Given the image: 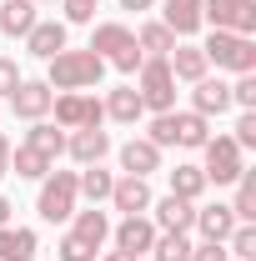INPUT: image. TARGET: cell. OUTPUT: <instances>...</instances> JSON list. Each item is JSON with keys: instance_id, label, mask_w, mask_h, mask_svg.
I'll list each match as a JSON object with an SVG mask.
<instances>
[{"instance_id": "cell-3", "label": "cell", "mask_w": 256, "mask_h": 261, "mask_svg": "<svg viewBox=\"0 0 256 261\" xmlns=\"http://www.w3.org/2000/svg\"><path fill=\"white\" fill-rule=\"evenodd\" d=\"M86 50H96L106 65H116L121 75H136L141 70V45H136V35H131V25H121V20H100V25H91V45Z\"/></svg>"}, {"instance_id": "cell-13", "label": "cell", "mask_w": 256, "mask_h": 261, "mask_svg": "<svg viewBox=\"0 0 256 261\" xmlns=\"http://www.w3.org/2000/svg\"><path fill=\"white\" fill-rule=\"evenodd\" d=\"M50 100H56V91H50L45 81H20V86L10 91V111H15L20 121H45V116H50Z\"/></svg>"}, {"instance_id": "cell-38", "label": "cell", "mask_w": 256, "mask_h": 261, "mask_svg": "<svg viewBox=\"0 0 256 261\" xmlns=\"http://www.w3.org/2000/svg\"><path fill=\"white\" fill-rule=\"evenodd\" d=\"M191 261H231V256H226L221 241H196V246H191Z\"/></svg>"}, {"instance_id": "cell-36", "label": "cell", "mask_w": 256, "mask_h": 261, "mask_svg": "<svg viewBox=\"0 0 256 261\" xmlns=\"http://www.w3.org/2000/svg\"><path fill=\"white\" fill-rule=\"evenodd\" d=\"M231 141H236L241 151H256V111H241V116H236V130H231Z\"/></svg>"}, {"instance_id": "cell-30", "label": "cell", "mask_w": 256, "mask_h": 261, "mask_svg": "<svg viewBox=\"0 0 256 261\" xmlns=\"http://www.w3.org/2000/svg\"><path fill=\"white\" fill-rule=\"evenodd\" d=\"M191 231H156V241H151V256L156 261H191Z\"/></svg>"}, {"instance_id": "cell-18", "label": "cell", "mask_w": 256, "mask_h": 261, "mask_svg": "<svg viewBox=\"0 0 256 261\" xmlns=\"http://www.w3.org/2000/svg\"><path fill=\"white\" fill-rule=\"evenodd\" d=\"M65 45H70V25H65V20H35L31 35H25V50L40 56V61H50V56L65 50Z\"/></svg>"}, {"instance_id": "cell-4", "label": "cell", "mask_w": 256, "mask_h": 261, "mask_svg": "<svg viewBox=\"0 0 256 261\" xmlns=\"http://www.w3.org/2000/svg\"><path fill=\"white\" fill-rule=\"evenodd\" d=\"M201 56L216 70H231V75H251L256 70V35H236V31H211L201 40Z\"/></svg>"}, {"instance_id": "cell-24", "label": "cell", "mask_w": 256, "mask_h": 261, "mask_svg": "<svg viewBox=\"0 0 256 261\" xmlns=\"http://www.w3.org/2000/svg\"><path fill=\"white\" fill-rule=\"evenodd\" d=\"M70 236H81V241H86V246H106V241H111V216H106V211H100V206H91V211H75V216H70Z\"/></svg>"}, {"instance_id": "cell-14", "label": "cell", "mask_w": 256, "mask_h": 261, "mask_svg": "<svg viewBox=\"0 0 256 261\" xmlns=\"http://www.w3.org/2000/svg\"><path fill=\"white\" fill-rule=\"evenodd\" d=\"M191 111L196 116H226L231 111V81H221V75H201L191 86Z\"/></svg>"}, {"instance_id": "cell-15", "label": "cell", "mask_w": 256, "mask_h": 261, "mask_svg": "<svg viewBox=\"0 0 256 261\" xmlns=\"http://www.w3.org/2000/svg\"><path fill=\"white\" fill-rule=\"evenodd\" d=\"M161 25L176 35V40H191L201 31V0H156Z\"/></svg>"}, {"instance_id": "cell-23", "label": "cell", "mask_w": 256, "mask_h": 261, "mask_svg": "<svg viewBox=\"0 0 256 261\" xmlns=\"http://www.w3.org/2000/svg\"><path fill=\"white\" fill-rule=\"evenodd\" d=\"M35 10H40L35 0H0V31L10 35V40H25V35H31V25L40 20Z\"/></svg>"}, {"instance_id": "cell-42", "label": "cell", "mask_w": 256, "mask_h": 261, "mask_svg": "<svg viewBox=\"0 0 256 261\" xmlns=\"http://www.w3.org/2000/svg\"><path fill=\"white\" fill-rule=\"evenodd\" d=\"M100 261H141V256H131V251H106Z\"/></svg>"}, {"instance_id": "cell-5", "label": "cell", "mask_w": 256, "mask_h": 261, "mask_svg": "<svg viewBox=\"0 0 256 261\" xmlns=\"http://www.w3.org/2000/svg\"><path fill=\"white\" fill-rule=\"evenodd\" d=\"M131 86H136V96H141V106H146L151 116H161V111H176V86H181V81L171 75L166 56H146Z\"/></svg>"}, {"instance_id": "cell-16", "label": "cell", "mask_w": 256, "mask_h": 261, "mask_svg": "<svg viewBox=\"0 0 256 261\" xmlns=\"http://www.w3.org/2000/svg\"><path fill=\"white\" fill-rule=\"evenodd\" d=\"M116 156H121V176H146V181H151V176L161 171V156H166V151H156L146 136H131Z\"/></svg>"}, {"instance_id": "cell-17", "label": "cell", "mask_w": 256, "mask_h": 261, "mask_svg": "<svg viewBox=\"0 0 256 261\" xmlns=\"http://www.w3.org/2000/svg\"><path fill=\"white\" fill-rule=\"evenodd\" d=\"M151 221H156V231H191L196 226V201H181V196H161V201H151V211H146Z\"/></svg>"}, {"instance_id": "cell-37", "label": "cell", "mask_w": 256, "mask_h": 261, "mask_svg": "<svg viewBox=\"0 0 256 261\" xmlns=\"http://www.w3.org/2000/svg\"><path fill=\"white\" fill-rule=\"evenodd\" d=\"M20 81H25V75H20L15 56H0V100H10V91H15Z\"/></svg>"}, {"instance_id": "cell-7", "label": "cell", "mask_w": 256, "mask_h": 261, "mask_svg": "<svg viewBox=\"0 0 256 261\" xmlns=\"http://www.w3.org/2000/svg\"><path fill=\"white\" fill-rule=\"evenodd\" d=\"M50 116H56V126H61V130L106 126V106H100V96H91V91H56Z\"/></svg>"}, {"instance_id": "cell-32", "label": "cell", "mask_w": 256, "mask_h": 261, "mask_svg": "<svg viewBox=\"0 0 256 261\" xmlns=\"http://www.w3.org/2000/svg\"><path fill=\"white\" fill-rule=\"evenodd\" d=\"M231 261H256V221H236V231L221 241Z\"/></svg>"}, {"instance_id": "cell-28", "label": "cell", "mask_w": 256, "mask_h": 261, "mask_svg": "<svg viewBox=\"0 0 256 261\" xmlns=\"http://www.w3.org/2000/svg\"><path fill=\"white\" fill-rule=\"evenodd\" d=\"M25 146H35L40 156H65V130L56 126V121H31V130H25Z\"/></svg>"}, {"instance_id": "cell-9", "label": "cell", "mask_w": 256, "mask_h": 261, "mask_svg": "<svg viewBox=\"0 0 256 261\" xmlns=\"http://www.w3.org/2000/svg\"><path fill=\"white\" fill-rule=\"evenodd\" d=\"M201 25L256 35V0H201Z\"/></svg>"}, {"instance_id": "cell-34", "label": "cell", "mask_w": 256, "mask_h": 261, "mask_svg": "<svg viewBox=\"0 0 256 261\" xmlns=\"http://www.w3.org/2000/svg\"><path fill=\"white\" fill-rule=\"evenodd\" d=\"M61 10H65V25H96L100 0H61Z\"/></svg>"}, {"instance_id": "cell-11", "label": "cell", "mask_w": 256, "mask_h": 261, "mask_svg": "<svg viewBox=\"0 0 256 261\" xmlns=\"http://www.w3.org/2000/svg\"><path fill=\"white\" fill-rule=\"evenodd\" d=\"M65 156L75 166H96L111 156V130L100 126H86V130H65Z\"/></svg>"}, {"instance_id": "cell-26", "label": "cell", "mask_w": 256, "mask_h": 261, "mask_svg": "<svg viewBox=\"0 0 256 261\" xmlns=\"http://www.w3.org/2000/svg\"><path fill=\"white\" fill-rule=\"evenodd\" d=\"M56 171V161L50 156H40L35 146H10V176H20V181H40V176H50Z\"/></svg>"}, {"instance_id": "cell-41", "label": "cell", "mask_w": 256, "mask_h": 261, "mask_svg": "<svg viewBox=\"0 0 256 261\" xmlns=\"http://www.w3.org/2000/svg\"><path fill=\"white\" fill-rule=\"evenodd\" d=\"M121 10H136V15H146V10H156V0H121Z\"/></svg>"}, {"instance_id": "cell-20", "label": "cell", "mask_w": 256, "mask_h": 261, "mask_svg": "<svg viewBox=\"0 0 256 261\" xmlns=\"http://www.w3.org/2000/svg\"><path fill=\"white\" fill-rule=\"evenodd\" d=\"M166 65H171V75H176V81H186V86H196L201 75H211V65H206V56H201V45H196V40H176V50L166 56Z\"/></svg>"}, {"instance_id": "cell-35", "label": "cell", "mask_w": 256, "mask_h": 261, "mask_svg": "<svg viewBox=\"0 0 256 261\" xmlns=\"http://www.w3.org/2000/svg\"><path fill=\"white\" fill-rule=\"evenodd\" d=\"M231 106H241V111H256V70H251V75H236V81H231Z\"/></svg>"}, {"instance_id": "cell-43", "label": "cell", "mask_w": 256, "mask_h": 261, "mask_svg": "<svg viewBox=\"0 0 256 261\" xmlns=\"http://www.w3.org/2000/svg\"><path fill=\"white\" fill-rule=\"evenodd\" d=\"M35 5H56V0H35Z\"/></svg>"}, {"instance_id": "cell-21", "label": "cell", "mask_w": 256, "mask_h": 261, "mask_svg": "<svg viewBox=\"0 0 256 261\" xmlns=\"http://www.w3.org/2000/svg\"><path fill=\"white\" fill-rule=\"evenodd\" d=\"M191 231H201V241H226L236 231V216H231L226 201H206V206H196V226Z\"/></svg>"}, {"instance_id": "cell-33", "label": "cell", "mask_w": 256, "mask_h": 261, "mask_svg": "<svg viewBox=\"0 0 256 261\" xmlns=\"http://www.w3.org/2000/svg\"><path fill=\"white\" fill-rule=\"evenodd\" d=\"M96 256H100L96 246H86V241H81V236H70V231L56 241V261H96Z\"/></svg>"}, {"instance_id": "cell-44", "label": "cell", "mask_w": 256, "mask_h": 261, "mask_svg": "<svg viewBox=\"0 0 256 261\" xmlns=\"http://www.w3.org/2000/svg\"><path fill=\"white\" fill-rule=\"evenodd\" d=\"M96 261H100V256H96Z\"/></svg>"}, {"instance_id": "cell-29", "label": "cell", "mask_w": 256, "mask_h": 261, "mask_svg": "<svg viewBox=\"0 0 256 261\" xmlns=\"http://www.w3.org/2000/svg\"><path fill=\"white\" fill-rule=\"evenodd\" d=\"M166 181H171V196H181V201H201L206 196V176H201V166L181 161L176 171H166Z\"/></svg>"}, {"instance_id": "cell-6", "label": "cell", "mask_w": 256, "mask_h": 261, "mask_svg": "<svg viewBox=\"0 0 256 261\" xmlns=\"http://www.w3.org/2000/svg\"><path fill=\"white\" fill-rule=\"evenodd\" d=\"M35 186H40V191H35V211H40V221L61 226V221H70V216H75V206H81L75 171H50V176H40Z\"/></svg>"}, {"instance_id": "cell-1", "label": "cell", "mask_w": 256, "mask_h": 261, "mask_svg": "<svg viewBox=\"0 0 256 261\" xmlns=\"http://www.w3.org/2000/svg\"><path fill=\"white\" fill-rule=\"evenodd\" d=\"M146 141L156 146V151H201L206 141H211V121L206 116H196V111H161L151 116V130H146Z\"/></svg>"}, {"instance_id": "cell-12", "label": "cell", "mask_w": 256, "mask_h": 261, "mask_svg": "<svg viewBox=\"0 0 256 261\" xmlns=\"http://www.w3.org/2000/svg\"><path fill=\"white\" fill-rule=\"evenodd\" d=\"M151 181L146 176H116V186H111V211H121V216H146L151 211Z\"/></svg>"}, {"instance_id": "cell-8", "label": "cell", "mask_w": 256, "mask_h": 261, "mask_svg": "<svg viewBox=\"0 0 256 261\" xmlns=\"http://www.w3.org/2000/svg\"><path fill=\"white\" fill-rule=\"evenodd\" d=\"M201 176H206V186H231L241 171H246V151L231 141V136H211L206 146H201Z\"/></svg>"}, {"instance_id": "cell-27", "label": "cell", "mask_w": 256, "mask_h": 261, "mask_svg": "<svg viewBox=\"0 0 256 261\" xmlns=\"http://www.w3.org/2000/svg\"><path fill=\"white\" fill-rule=\"evenodd\" d=\"M136 45H141V56H171V50H176V35L166 31V25H161V20H141V25H136Z\"/></svg>"}, {"instance_id": "cell-10", "label": "cell", "mask_w": 256, "mask_h": 261, "mask_svg": "<svg viewBox=\"0 0 256 261\" xmlns=\"http://www.w3.org/2000/svg\"><path fill=\"white\" fill-rule=\"evenodd\" d=\"M151 241H156V221L151 216H121L111 226V246L131 251V256H151Z\"/></svg>"}, {"instance_id": "cell-19", "label": "cell", "mask_w": 256, "mask_h": 261, "mask_svg": "<svg viewBox=\"0 0 256 261\" xmlns=\"http://www.w3.org/2000/svg\"><path fill=\"white\" fill-rule=\"evenodd\" d=\"M100 106H106V121H116V126H136V121L146 116V106H141V96H136L131 81H126V86H111Z\"/></svg>"}, {"instance_id": "cell-40", "label": "cell", "mask_w": 256, "mask_h": 261, "mask_svg": "<svg viewBox=\"0 0 256 261\" xmlns=\"http://www.w3.org/2000/svg\"><path fill=\"white\" fill-rule=\"evenodd\" d=\"M10 216H15V201L0 191V226H10Z\"/></svg>"}, {"instance_id": "cell-2", "label": "cell", "mask_w": 256, "mask_h": 261, "mask_svg": "<svg viewBox=\"0 0 256 261\" xmlns=\"http://www.w3.org/2000/svg\"><path fill=\"white\" fill-rule=\"evenodd\" d=\"M100 75H106V61L96 50H70L65 45L45 61V86L50 91H96Z\"/></svg>"}, {"instance_id": "cell-31", "label": "cell", "mask_w": 256, "mask_h": 261, "mask_svg": "<svg viewBox=\"0 0 256 261\" xmlns=\"http://www.w3.org/2000/svg\"><path fill=\"white\" fill-rule=\"evenodd\" d=\"M231 186H236V196L226 201L231 216H236V221H256V171H241Z\"/></svg>"}, {"instance_id": "cell-22", "label": "cell", "mask_w": 256, "mask_h": 261, "mask_svg": "<svg viewBox=\"0 0 256 261\" xmlns=\"http://www.w3.org/2000/svg\"><path fill=\"white\" fill-rule=\"evenodd\" d=\"M35 251H40V236H35L31 226H0V261H35Z\"/></svg>"}, {"instance_id": "cell-39", "label": "cell", "mask_w": 256, "mask_h": 261, "mask_svg": "<svg viewBox=\"0 0 256 261\" xmlns=\"http://www.w3.org/2000/svg\"><path fill=\"white\" fill-rule=\"evenodd\" d=\"M5 176H10V136L0 130V181H5Z\"/></svg>"}, {"instance_id": "cell-25", "label": "cell", "mask_w": 256, "mask_h": 261, "mask_svg": "<svg viewBox=\"0 0 256 261\" xmlns=\"http://www.w3.org/2000/svg\"><path fill=\"white\" fill-rule=\"evenodd\" d=\"M111 186H116V176H111V171H106V166H81V171H75V191L86 196V201H91V206H106V201H111Z\"/></svg>"}]
</instances>
